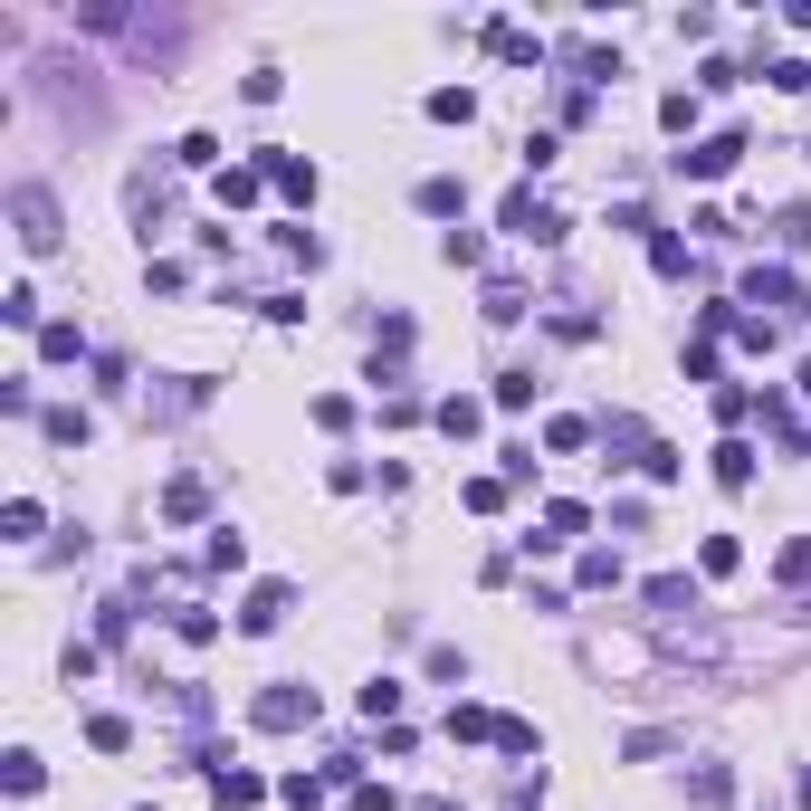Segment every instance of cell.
I'll list each match as a JSON object with an SVG mask.
<instances>
[{
    "mask_svg": "<svg viewBox=\"0 0 811 811\" xmlns=\"http://www.w3.org/2000/svg\"><path fill=\"white\" fill-rule=\"evenodd\" d=\"M267 182H277L286 201H315V172H306V163H286V153H267Z\"/></svg>",
    "mask_w": 811,
    "mask_h": 811,
    "instance_id": "cell-6",
    "label": "cell"
},
{
    "mask_svg": "<svg viewBox=\"0 0 811 811\" xmlns=\"http://www.w3.org/2000/svg\"><path fill=\"white\" fill-rule=\"evenodd\" d=\"M773 572H783V582H811V535H802V545H783V564H773Z\"/></svg>",
    "mask_w": 811,
    "mask_h": 811,
    "instance_id": "cell-12",
    "label": "cell"
},
{
    "mask_svg": "<svg viewBox=\"0 0 811 811\" xmlns=\"http://www.w3.org/2000/svg\"><path fill=\"white\" fill-rule=\"evenodd\" d=\"M716 477H726V487H744V477H754V449H744V439H726V449H716Z\"/></svg>",
    "mask_w": 811,
    "mask_h": 811,
    "instance_id": "cell-9",
    "label": "cell"
},
{
    "mask_svg": "<svg viewBox=\"0 0 811 811\" xmlns=\"http://www.w3.org/2000/svg\"><path fill=\"white\" fill-rule=\"evenodd\" d=\"M163 516H172V525H191V516H201V477H172V497H163Z\"/></svg>",
    "mask_w": 811,
    "mask_h": 811,
    "instance_id": "cell-8",
    "label": "cell"
},
{
    "mask_svg": "<svg viewBox=\"0 0 811 811\" xmlns=\"http://www.w3.org/2000/svg\"><path fill=\"white\" fill-rule=\"evenodd\" d=\"M10 220H20V239H29V249H48V239H58V211H48V191H20V201H10Z\"/></svg>",
    "mask_w": 811,
    "mask_h": 811,
    "instance_id": "cell-3",
    "label": "cell"
},
{
    "mask_svg": "<svg viewBox=\"0 0 811 811\" xmlns=\"http://www.w3.org/2000/svg\"><path fill=\"white\" fill-rule=\"evenodd\" d=\"M487 315H497V325H516V315H525V286L497 277V286H487Z\"/></svg>",
    "mask_w": 811,
    "mask_h": 811,
    "instance_id": "cell-11",
    "label": "cell"
},
{
    "mask_svg": "<svg viewBox=\"0 0 811 811\" xmlns=\"http://www.w3.org/2000/svg\"><path fill=\"white\" fill-rule=\"evenodd\" d=\"M458 201H468L458 182H420V211H429V220H458Z\"/></svg>",
    "mask_w": 811,
    "mask_h": 811,
    "instance_id": "cell-10",
    "label": "cell"
},
{
    "mask_svg": "<svg viewBox=\"0 0 811 811\" xmlns=\"http://www.w3.org/2000/svg\"><path fill=\"white\" fill-rule=\"evenodd\" d=\"M429 115H439V124H468L477 95H468V87H439V95H429Z\"/></svg>",
    "mask_w": 811,
    "mask_h": 811,
    "instance_id": "cell-7",
    "label": "cell"
},
{
    "mask_svg": "<svg viewBox=\"0 0 811 811\" xmlns=\"http://www.w3.org/2000/svg\"><path fill=\"white\" fill-rule=\"evenodd\" d=\"M286 601H296L286 582H258V592L239 601V630H277V620H286Z\"/></svg>",
    "mask_w": 811,
    "mask_h": 811,
    "instance_id": "cell-2",
    "label": "cell"
},
{
    "mask_svg": "<svg viewBox=\"0 0 811 811\" xmlns=\"http://www.w3.org/2000/svg\"><path fill=\"white\" fill-rule=\"evenodd\" d=\"M736 153H744V134H707V143H688L678 163H688L697 182H716V172H736Z\"/></svg>",
    "mask_w": 811,
    "mask_h": 811,
    "instance_id": "cell-1",
    "label": "cell"
},
{
    "mask_svg": "<svg viewBox=\"0 0 811 811\" xmlns=\"http://www.w3.org/2000/svg\"><path fill=\"white\" fill-rule=\"evenodd\" d=\"M306 716H315L306 688H267V697H258V726H306Z\"/></svg>",
    "mask_w": 811,
    "mask_h": 811,
    "instance_id": "cell-4",
    "label": "cell"
},
{
    "mask_svg": "<svg viewBox=\"0 0 811 811\" xmlns=\"http://www.w3.org/2000/svg\"><path fill=\"white\" fill-rule=\"evenodd\" d=\"M211 792H220V811H249V802H258V773H230V763H220Z\"/></svg>",
    "mask_w": 811,
    "mask_h": 811,
    "instance_id": "cell-5",
    "label": "cell"
}]
</instances>
